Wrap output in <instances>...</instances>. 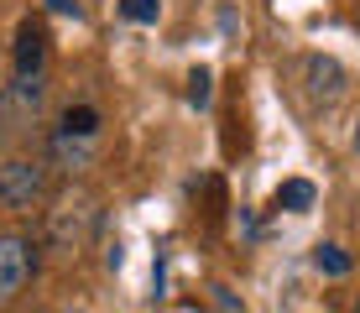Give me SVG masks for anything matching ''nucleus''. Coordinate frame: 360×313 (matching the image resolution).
I'll return each instance as SVG.
<instances>
[{
	"label": "nucleus",
	"instance_id": "9d476101",
	"mask_svg": "<svg viewBox=\"0 0 360 313\" xmlns=\"http://www.w3.org/2000/svg\"><path fill=\"white\" fill-rule=\"evenodd\" d=\"M120 16L126 21H157L162 16V0H120Z\"/></svg>",
	"mask_w": 360,
	"mask_h": 313
},
{
	"label": "nucleus",
	"instance_id": "ddd939ff",
	"mask_svg": "<svg viewBox=\"0 0 360 313\" xmlns=\"http://www.w3.org/2000/svg\"><path fill=\"white\" fill-rule=\"evenodd\" d=\"M350 146H355V157H360V115H355V136H350Z\"/></svg>",
	"mask_w": 360,
	"mask_h": 313
},
{
	"label": "nucleus",
	"instance_id": "4468645a",
	"mask_svg": "<svg viewBox=\"0 0 360 313\" xmlns=\"http://www.w3.org/2000/svg\"><path fill=\"white\" fill-rule=\"evenodd\" d=\"M0 141H6V99H0Z\"/></svg>",
	"mask_w": 360,
	"mask_h": 313
},
{
	"label": "nucleus",
	"instance_id": "9b49d317",
	"mask_svg": "<svg viewBox=\"0 0 360 313\" xmlns=\"http://www.w3.org/2000/svg\"><path fill=\"white\" fill-rule=\"evenodd\" d=\"M209 84H214V79H209V68H193V73H188V105H193V110L209 105V94H214Z\"/></svg>",
	"mask_w": 360,
	"mask_h": 313
},
{
	"label": "nucleus",
	"instance_id": "20e7f679",
	"mask_svg": "<svg viewBox=\"0 0 360 313\" xmlns=\"http://www.w3.org/2000/svg\"><path fill=\"white\" fill-rule=\"evenodd\" d=\"M303 89H308L314 105H334V99L345 94V68L324 53H308L303 58Z\"/></svg>",
	"mask_w": 360,
	"mask_h": 313
},
{
	"label": "nucleus",
	"instance_id": "f8f14e48",
	"mask_svg": "<svg viewBox=\"0 0 360 313\" xmlns=\"http://www.w3.org/2000/svg\"><path fill=\"white\" fill-rule=\"evenodd\" d=\"M47 11H58V16H73V21L84 16V6H79V0H47Z\"/></svg>",
	"mask_w": 360,
	"mask_h": 313
},
{
	"label": "nucleus",
	"instance_id": "f3484780",
	"mask_svg": "<svg viewBox=\"0 0 360 313\" xmlns=\"http://www.w3.org/2000/svg\"><path fill=\"white\" fill-rule=\"evenodd\" d=\"M32 313H42V308H32Z\"/></svg>",
	"mask_w": 360,
	"mask_h": 313
},
{
	"label": "nucleus",
	"instance_id": "7ed1b4c3",
	"mask_svg": "<svg viewBox=\"0 0 360 313\" xmlns=\"http://www.w3.org/2000/svg\"><path fill=\"white\" fill-rule=\"evenodd\" d=\"M89 224H94V209L84 204H73V198H63V204L47 215V235H53V245L58 250H79L84 245V235H89Z\"/></svg>",
	"mask_w": 360,
	"mask_h": 313
},
{
	"label": "nucleus",
	"instance_id": "f257e3e1",
	"mask_svg": "<svg viewBox=\"0 0 360 313\" xmlns=\"http://www.w3.org/2000/svg\"><path fill=\"white\" fill-rule=\"evenodd\" d=\"M37 272V241L32 230H0V308H11L21 298L27 277Z\"/></svg>",
	"mask_w": 360,
	"mask_h": 313
},
{
	"label": "nucleus",
	"instance_id": "2eb2a0df",
	"mask_svg": "<svg viewBox=\"0 0 360 313\" xmlns=\"http://www.w3.org/2000/svg\"><path fill=\"white\" fill-rule=\"evenodd\" d=\"M350 313H360V298H355V308H350Z\"/></svg>",
	"mask_w": 360,
	"mask_h": 313
},
{
	"label": "nucleus",
	"instance_id": "f03ea898",
	"mask_svg": "<svg viewBox=\"0 0 360 313\" xmlns=\"http://www.w3.org/2000/svg\"><path fill=\"white\" fill-rule=\"evenodd\" d=\"M47 198V162L42 157H6L0 162V209H32Z\"/></svg>",
	"mask_w": 360,
	"mask_h": 313
},
{
	"label": "nucleus",
	"instance_id": "1a4fd4ad",
	"mask_svg": "<svg viewBox=\"0 0 360 313\" xmlns=\"http://www.w3.org/2000/svg\"><path fill=\"white\" fill-rule=\"evenodd\" d=\"M314 267H319V272H329V277H345V272H350V256H345L340 245H319Z\"/></svg>",
	"mask_w": 360,
	"mask_h": 313
},
{
	"label": "nucleus",
	"instance_id": "dca6fc26",
	"mask_svg": "<svg viewBox=\"0 0 360 313\" xmlns=\"http://www.w3.org/2000/svg\"><path fill=\"white\" fill-rule=\"evenodd\" d=\"M63 313H84V308H63Z\"/></svg>",
	"mask_w": 360,
	"mask_h": 313
},
{
	"label": "nucleus",
	"instance_id": "6e6552de",
	"mask_svg": "<svg viewBox=\"0 0 360 313\" xmlns=\"http://www.w3.org/2000/svg\"><path fill=\"white\" fill-rule=\"evenodd\" d=\"M53 157L63 162V167H89V162H94V141H73V136L58 131L53 136Z\"/></svg>",
	"mask_w": 360,
	"mask_h": 313
},
{
	"label": "nucleus",
	"instance_id": "39448f33",
	"mask_svg": "<svg viewBox=\"0 0 360 313\" xmlns=\"http://www.w3.org/2000/svg\"><path fill=\"white\" fill-rule=\"evenodd\" d=\"M42 63H47V27L27 16V21L16 27V79L42 73Z\"/></svg>",
	"mask_w": 360,
	"mask_h": 313
},
{
	"label": "nucleus",
	"instance_id": "423d86ee",
	"mask_svg": "<svg viewBox=\"0 0 360 313\" xmlns=\"http://www.w3.org/2000/svg\"><path fill=\"white\" fill-rule=\"evenodd\" d=\"M58 131L73 136V141H99V110H94V105H68Z\"/></svg>",
	"mask_w": 360,
	"mask_h": 313
},
{
	"label": "nucleus",
	"instance_id": "0eeeda50",
	"mask_svg": "<svg viewBox=\"0 0 360 313\" xmlns=\"http://www.w3.org/2000/svg\"><path fill=\"white\" fill-rule=\"evenodd\" d=\"M314 183H308V178H292V183H282L277 188V198H271V204H277V209H288V215H303V209H314Z\"/></svg>",
	"mask_w": 360,
	"mask_h": 313
}]
</instances>
